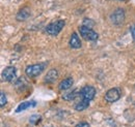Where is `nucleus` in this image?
I'll return each instance as SVG.
<instances>
[{
    "label": "nucleus",
    "instance_id": "9b49d317",
    "mask_svg": "<svg viewBox=\"0 0 135 127\" xmlns=\"http://www.w3.org/2000/svg\"><path fill=\"white\" fill-rule=\"evenodd\" d=\"M57 78H58V72H57V70L51 69V70L48 71L47 76L45 77V82L48 83V84H53V83L57 80Z\"/></svg>",
    "mask_w": 135,
    "mask_h": 127
},
{
    "label": "nucleus",
    "instance_id": "423d86ee",
    "mask_svg": "<svg viewBox=\"0 0 135 127\" xmlns=\"http://www.w3.org/2000/svg\"><path fill=\"white\" fill-rule=\"evenodd\" d=\"M119 98H120V91L118 88H111L105 94V100L110 103L118 101Z\"/></svg>",
    "mask_w": 135,
    "mask_h": 127
},
{
    "label": "nucleus",
    "instance_id": "f3484780",
    "mask_svg": "<svg viewBox=\"0 0 135 127\" xmlns=\"http://www.w3.org/2000/svg\"><path fill=\"white\" fill-rule=\"evenodd\" d=\"M6 102H7V100H6V96H5V94H4L3 91H1V93H0V107L3 108V107L6 104Z\"/></svg>",
    "mask_w": 135,
    "mask_h": 127
},
{
    "label": "nucleus",
    "instance_id": "f03ea898",
    "mask_svg": "<svg viewBox=\"0 0 135 127\" xmlns=\"http://www.w3.org/2000/svg\"><path fill=\"white\" fill-rule=\"evenodd\" d=\"M65 21L64 20H58L54 23H51L50 25L47 26L46 28V32L49 34V35H52V36H56L59 32L61 31V29L64 28L65 26Z\"/></svg>",
    "mask_w": 135,
    "mask_h": 127
},
{
    "label": "nucleus",
    "instance_id": "dca6fc26",
    "mask_svg": "<svg viewBox=\"0 0 135 127\" xmlns=\"http://www.w3.org/2000/svg\"><path fill=\"white\" fill-rule=\"evenodd\" d=\"M41 121V116L40 115H32L30 118H29V122L30 124H37L38 122Z\"/></svg>",
    "mask_w": 135,
    "mask_h": 127
},
{
    "label": "nucleus",
    "instance_id": "4468645a",
    "mask_svg": "<svg viewBox=\"0 0 135 127\" xmlns=\"http://www.w3.org/2000/svg\"><path fill=\"white\" fill-rule=\"evenodd\" d=\"M88 105H89V102L84 101V100H80V102H78L75 105V110L76 111H84L88 108Z\"/></svg>",
    "mask_w": 135,
    "mask_h": 127
},
{
    "label": "nucleus",
    "instance_id": "a211bd4d",
    "mask_svg": "<svg viewBox=\"0 0 135 127\" xmlns=\"http://www.w3.org/2000/svg\"><path fill=\"white\" fill-rule=\"evenodd\" d=\"M75 127H89V124L87 122H80V123H78Z\"/></svg>",
    "mask_w": 135,
    "mask_h": 127
},
{
    "label": "nucleus",
    "instance_id": "6ab92c4d",
    "mask_svg": "<svg viewBox=\"0 0 135 127\" xmlns=\"http://www.w3.org/2000/svg\"><path fill=\"white\" fill-rule=\"evenodd\" d=\"M131 34H132V37H133V39L135 40V25H133L132 27H131Z\"/></svg>",
    "mask_w": 135,
    "mask_h": 127
},
{
    "label": "nucleus",
    "instance_id": "1a4fd4ad",
    "mask_svg": "<svg viewBox=\"0 0 135 127\" xmlns=\"http://www.w3.org/2000/svg\"><path fill=\"white\" fill-rule=\"evenodd\" d=\"M30 17V10L28 7H24L22 8L16 16V19L20 22H23V21H26L28 18Z\"/></svg>",
    "mask_w": 135,
    "mask_h": 127
},
{
    "label": "nucleus",
    "instance_id": "6e6552de",
    "mask_svg": "<svg viewBox=\"0 0 135 127\" xmlns=\"http://www.w3.org/2000/svg\"><path fill=\"white\" fill-rule=\"evenodd\" d=\"M70 46L73 49H79L81 48V41L78 37V34L76 32H73L70 38Z\"/></svg>",
    "mask_w": 135,
    "mask_h": 127
},
{
    "label": "nucleus",
    "instance_id": "9d476101",
    "mask_svg": "<svg viewBox=\"0 0 135 127\" xmlns=\"http://www.w3.org/2000/svg\"><path fill=\"white\" fill-rule=\"evenodd\" d=\"M35 105H36V101H34V100L24 101V102H22V103H20V104L18 105V108L16 109V112H17V113H20V112L25 111V110H27V109H29V108H34Z\"/></svg>",
    "mask_w": 135,
    "mask_h": 127
},
{
    "label": "nucleus",
    "instance_id": "39448f33",
    "mask_svg": "<svg viewBox=\"0 0 135 127\" xmlns=\"http://www.w3.org/2000/svg\"><path fill=\"white\" fill-rule=\"evenodd\" d=\"M110 19H111V22H112L114 25H117V26L122 25V24L124 23V21H125V12H124V9L120 8V7L117 8V9L112 13Z\"/></svg>",
    "mask_w": 135,
    "mask_h": 127
},
{
    "label": "nucleus",
    "instance_id": "7ed1b4c3",
    "mask_svg": "<svg viewBox=\"0 0 135 127\" xmlns=\"http://www.w3.org/2000/svg\"><path fill=\"white\" fill-rule=\"evenodd\" d=\"M80 96L81 100L90 102L96 96V89L91 86H85L80 90Z\"/></svg>",
    "mask_w": 135,
    "mask_h": 127
},
{
    "label": "nucleus",
    "instance_id": "0eeeda50",
    "mask_svg": "<svg viewBox=\"0 0 135 127\" xmlns=\"http://www.w3.org/2000/svg\"><path fill=\"white\" fill-rule=\"evenodd\" d=\"M2 78L4 81L12 83L16 78V67L15 66H7L2 71Z\"/></svg>",
    "mask_w": 135,
    "mask_h": 127
},
{
    "label": "nucleus",
    "instance_id": "2eb2a0df",
    "mask_svg": "<svg viewBox=\"0 0 135 127\" xmlns=\"http://www.w3.org/2000/svg\"><path fill=\"white\" fill-rule=\"evenodd\" d=\"M82 26H85V27L91 29L95 26V21H93L90 19H85L84 21H83V23H82Z\"/></svg>",
    "mask_w": 135,
    "mask_h": 127
},
{
    "label": "nucleus",
    "instance_id": "f8f14e48",
    "mask_svg": "<svg viewBox=\"0 0 135 127\" xmlns=\"http://www.w3.org/2000/svg\"><path fill=\"white\" fill-rule=\"evenodd\" d=\"M73 85V79L72 78H67V79L62 80L59 85H58V89L61 90V91H65V90H68L72 87Z\"/></svg>",
    "mask_w": 135,
    "mask_h": 127
},
{
    "label": "nucleus",
    "instance_id": "ddd939ff",
    "mask_svg": "<svg viewBox=\"0 0 135 127\" xmlns=\"http://www.w3.org/2000/svg\"><path fill=\"white\" fill-rule=\"evenodd\" d=\"M78 95H80V92H78V90H74L72 92H69L67 94H65V95L62 96V98L65 100H73V99H75Z\"/></svg>",
    "mask_w": 135,
    "mask_h": 127
},
{
    "label": "nucleus",
    "instance_id": "f257e3e1",
    "mask_svg": "<svg viewBox=\"0 0 135 127\" xmlns=\"http://www.w3.org/2000/svg\"><path fill=\"white\" fill-rule=\"evenodd\" d=\"M45 66L46 64L45 63H37V64H33V65H28L25 69V72L28 77L30 78H34V77H37L38 75H41L44 69H45Z\"/></svg>",
    "mask_w": 135,
    "mask_h": 127
},
{
    "label": "nucleus",
    "instance_id": "20e7f679",
    "mask_svg": "<svg viewBox=\"0 0 135 127\" xmlns=\"http://www.w3.org/2000/svg\"><path fill=\"white\" fill-rule=\"evenodd\" d=\"M79 31H80V34L81 36L86 39V40H90V41H96L98 38H99V35L97 32H95L93 29L90 28H87L85 26H81L79 27Z\"/></svg>",
    "mask_w": 135,
    "mask_h": 127
},
{
    "label": "nucleus",
    "instance_id": "aec40b11",
    "mask_svg": "<svg viewBox=\"0 0 135 127\" xmlns=\"http://www.w3.org/2000/svg\"><path fill=\"white\" fill-rule=\"evenodd\" d=\"M118 1H123V0H118Z\"/></svg>",
    "mask_w": 135,
    "mask_h": 127
}]
</instances>
